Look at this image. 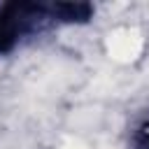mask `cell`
Here are the masks:
<instances>
[{
  "label": "cell",
  "mask_w": 149,
  "mask_h": 149,
  "mask_svg": "<svg viewBox=\"0 0 149 149\" xmlns=\"http://www.w3.org/2000/svg\"><path fill=\"white\" fill-rule=\"evenodd\" d=\"M137 51V37L130 35V33H119L114 37V54L121 56V58H133V54Z\"/></svg>",
  "instance_id": "cell-1"
}]
</instances>
